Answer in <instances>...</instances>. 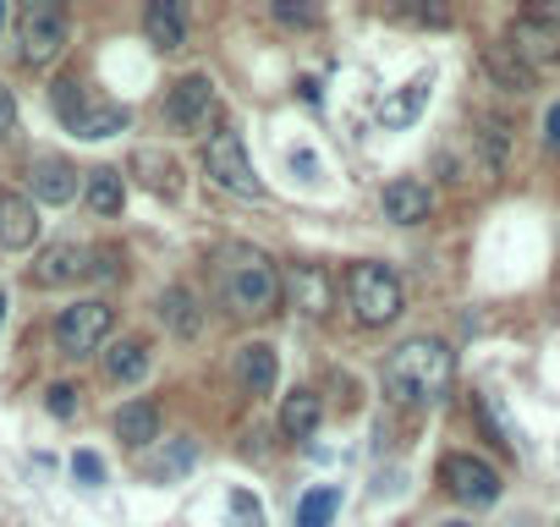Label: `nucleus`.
Instances as JSON below:
<instances>
[{
    "mask_svg": "<svg viewBox=\"0 0 560 527\" xmlns=\"http://www.w3.org/2000/svg\"><path fill=\"white\" fill-rule=\"evenodd\" d=\"M451 379H456V358H451V347L434 341V336L401 341V347L390 352V363H385V390H390L401 407H429V401H440V396L451 390Z\"/></svg>",
    "mask_w": 560,
    "mask_h": 527,
    "instance_id": "1",
    "label": "nucleus"
},
{
    "mask_svg": "<svg viewBox=\"0 0 560 527\" xmlns=\"http://www.w3.org/2000/svg\"><path fill=\"white\" fill-rule=\"evenodd\" d=\"M225 297L236 314H275L280 308V270L269 264V253L236 242L225 247Z\"/></svg>",
    "mask_w": 560,
    "mask_h": 527,
    "instance_id": "2",
    "label": "nucleus"
},
{
    "mask_svg": "<svg viewBox=\"0 0 560 527\" xmlns=\"http://www.w3.org/2000/svg\"><path fill=\"white\" fill-rule=\"evenodd\" d=\"M347 303H352L358 325L380 330V325H396V319H401L407 292H401V281H396L390 264L363 258V264H352V270H347Z\"/></svg>",
    "mask_w": 560,
    "mask_h": 527,
    "instance_id": "3",
    "label": "nucleus"
},
{
    "mask_svg": "<svg viewBox=\"0 0 560 527\" xmlns=\"http://www.w3.org/2000/svg\"><path fill=\"white\" fill-rule=\"evenodd\" d=\"M203 171H209L225 192H242V198H258V192H264L236 127H214V132H209V143H203Z\"/></svg>",
    "mask_w": 560,
    "mask_h": 527,
    "instance_id": "4",
    "label": "nucleus"
},
{
    "mask_svg": "<svg viewBox=\"0 0 560 527\" xmlns=\"http://www.w3.org/2000/svg\"><path fill=\"white\" fill-rule=\"evenodd\" d=\"M110 303H100V297H89V303H72L61 319H56V347L67 352V358H89V352H100V341L110 336Z\"/></svg>",
    "mask_w": 560,
    "mask_h": 527,
    "instance_id": "5",
    "label": "nucleus"
},
{
    "mask_svg": "<svg viewBox=\"0 0 560 527\" xmlns=\"http://www.w3.org/2000/svg\"><path fill=\"white\" fill-rule=\"evenodd\" d=\"M18 45H23V61L28 67H50L61 50H67V12L39 0V7L23 12V28H18Z\"/></svg>",
    "mask_w": 560,
    "mask_h": 527,
    "instance_id": "6",
    "label": "nucleus"
},
{
    "mask_svg": "<svg viewBox=\"0 0 560 527\" xmlns=\"http://www.w3.org/2000/svg\"><path fill=\"white\" fill-rule=\"evenodd\" d=\"M440 483L462 500V505H494L500 500V472L483 461V456H467V450H456V456H445L440 461Z\"/></svg>",
    "mask_w": 560,
    "mask_h": 527,
    "instance_id": "7",
    "label": "nucleus"
},
{
    "mask_svg": "<svg viewBox=\"0 0 560 527\" xmlns=\"http://www.w3.org/2000/svg\"><path fill=\"white\" fill-rule=\"evenodd\" d=\"M165 116H171L176 132H203L209 116H214V78H209V72L176 78L171 94H165Z\"/></svg>",
    "mask_w": 560,
    "mask_h": 527,
    "instance_id": "8",
    "label": "nucleus"
},
{
    "mask_svg": "<svg viewBox=\"0 0 560 527\" xmlns=\"http://www.w3.org/2000/svg\"><path fill=\"white\" fill-rule=\"evenodd\" d=\"M280 297H292V308H303L308 319H325L336 308V281L325 264H292L287 276H280Z\"/></svg>",
    "mask_w": 560,
    "mask_h": 527,
    "instance_id": "9",
    "label": "nucleus"
},
{
    "mask_svg": "<svg viewBox=\"0 0 560 527\" xmlns=\"http://www.w3.org/2000/svg\"><path fill=\"white\" fill-rule=\"evenodd\" d=\"M505 50L522 56L527 67L560 61V17H549V12H527V17H516L511 34H505Z\"/></svg>",
    "mask_w": 560,
    "mask_h": 527,
    "instance_id": "10",
    "label": "nucleus"
},
{
    "mask_svg": "<svg viewBox=\"0 0 560 527\" xmlns=\"http://www.w3.org/2000/svg\"><path fill=\"white\" fill-rule=\"evenodd\" d=\"M89 258H94L89 247H78V242H56V247H45V253L34 258L28 281H34V286H72V281L94 276V264H89Z\"/></svg>",
    "mask_w": 560,
    "mask_h": 527,
    "instance_id": "11",
    "label": "nucleus"
},
{
    "mask_svg": "<svg viewBox=\"0 0 560 527\" xmlns=\"http://www.w3.org/2000/svg\"><path fill=\"white\" fill-rule=\"evenodd\" d=\"M34 242H39V209H34V198L0 192V247L23 253V247H34Z\"/></svg>",
    "mask_w": 560,
    "mask_h": 527,
    "instance_id": "12",
    "label": "nucleus"
},
{
    "mask_svg": "<svg viewBox=\"0 0 560 527\" xmlns=\"http://www.w3.org/2000/svg\"><path fill=\"white\" fill-rule=\"evenodd\" d=\"M380 209H385V220H396V225H418V220H429V187H423L418 176H396V181L380 192Z\"/></svg>",
    "mask_w": 560,
    "mask_h": 527,
    "instance_id": "13",
    "label": "nucleus"
},
{
    "mask_svg": "<svg viewBox=\"0 0 560 527\" xmlns=\"http://www.w3.org/2000/svg\"><path fill=\"white\" fill-rule=\"evenodd\" d=\"M28 187L39 203H72L78 198V165L67 160H34L28 165Z\"/></svg>",
    "mask_w": 560,
    "mask_h": 527,
    "instance_id": "14",
    "label": "nucleus"
},
{
    "mask_svg": "<svg viewBox=\"0 0 560 527\" xmlns=\"http://www.w3.org/2000/svg\"><path fill=\"white\" fill-rule=\"evenodd\" d=\"M160 319H165V330L182 336V341H198V336H203V308H198V297H192L187 286H165V292H160Z\"/></svg>",
    "mask_w": 560,
    "mask_h": 527,
    "instance_id": "15",
    "label": "nucleus"
},
{
    "mask_svg": "<svg viewBox=\"0 0 560 527\" xmlns=\"http://www.w3.org/2000/svg\"><path fill=\"white\" fill-rule=\"evenodd\" d=\"M429 89H434L429 78H412L407 89L385 94V99H380V110H374V116H380V127H390V132H396V127H412V121L423 116V105H429Z\"/></svg>",
    "mask_w": 560,
    "mask_h": 527,
    "instance_id": "16",
    "label": "nucleus"
},
{
    "mask_svg": "<svg viewBox=\"0 0 560 527\" xmlns=\"http://www.w3.org/2000/svg\"><path fill=\"white\" fill-rule=\"evenodd\" d=\"M143 34H149L154 50H182V45H187V23H182V7H176V0H149Z\"/></svg>",
    "mask_w": 560,
    "mask_h": 527,
    "instance_id": "17",
    "label": "nucleus"
},
{
    "mask_svg": "<svg viewBox=\"0 0 560 527\" xmlns=\"http://www.w3.org/2000/svg\"><path fill=\"white\" fill-rule=\"evenodd\" d=\"M236 379L247 396H269L275 390V347L269 341H247L236 352Z\"/></svg>",
    "mask_w": 560,
    "mask_h": 527,
    "instance_id": "18",
    "label": "nucleus"
},
{
    "mask_svg": "<svg viewBox=\"0 0 560 527\" xmlns=\"http://www.w3.org/2000/svg\"><path fill=\"white\" fill-rule=\"evenodd\" d=\"M483 72H489L494 89H505V94H533V67H527L522 56H511L505 45H489V50H483Z\"/></svg>",
    "mask_w": 560,
    "mask_h": 527,
    "instance_id": "19",
    "label": "nucleus"
},
{
    "mask_svg": "<svg viewBox=\"0 0 560 527\" xmlns=\"http://www.w3.org/2000/svg\"><path fill=\"white\" fill-rule=\"evenodd\" d=\"M116 440L132 445V450L154 445V440H160V412H154V401H127V407L116 412Z\"/></svg>",
    "mask_w": 560,
    "mask_h": 527,
    "instance_id": "20",
    "label": "nucleus"
},
{
    "mask_svg": "<svg viewBox=\"0 0 560 527\" xmlns=\"http://www.w3.org/2000/svg\"><path fill=\"white\" fill-rule=\"evenodd\" d=\"M319 418H325L319 396L314 390H298V396H287V407H280V434H287V440H314Z\"/></svg>",
    "mask_w": 560,
    "mask_h": 527,
    "instance_id": "21",
    "label": "nucleus"
},
{
    "mask_svg": "<svg viewBox=\"0 0 560 527\" xmlns=\"http://www.w3.org/2000/svg\"><path fill=\"white\" fill-rule=\"evenodd\" d=\"M105 374H110L116 385H138V379L149 374V347H143L138 336H127V341H116V347L105 352Z\"/></svg>",
    "mask_w": 560,
    "mask_h": 527,
    "instance_id": "22",
    "label": "nucleus"
},
{
    "mask_svg": "<svg viewBox=\"0 0 560 527\" xmlns=\"http://www.w3.org/2000/svg\"><path fill=\"white\" fill-rule=\"evenodd\" d=\"M83 198H89V209H94V214H121V203H127L121 171H110V165L89 171V181H83Z\"/></svg>",
    "mask_w": 560,
    "mask_h": 527,
    "instance_id": "23",
    "label": "nucleus"
},
{
    "mask_svg": "<svg viewBox=\"0 0 560 527\" xmlns=\"http://www.w3.org/2000/svg\"><path fill=\"white\" fill-rule=\"evenodd\" d=\"M127 105H89L83 110V121L72 127L78 138H89V143H100V138H116V132H127Z\"/></svg>",
    "mask_w": 560,
    "mask_h": 527,
    "instance_id": "24",
    "label": "nucleus"
},
{
    "mask_svg": "<svg viewBox=\"0 0 560 527\" xmlns=\"http://www.w3.org/2000/svg\"><path fill=\"white\" fill-rule=\"evenodd\" d=\"M132 171L143 176L149 192H165V198L176 192V160H165L160 149H138V154H132Z\"/></svg>",
    "mask_w": 560,
    "mask_h": 527,
    "instance_id": "25",
    "label": "nucleus"
},
{
    "mask_svg": "<svg viewBox=\"0 0 560 527\" xmlns=\"http://www.w3.org/2000/svg\"><path fill=\"white\" fill-rule=\"evenodd\" d=\"M336 511H341V489H308L298 505V527H330Z\"/></svg>",
    "mask_w": 560,
    "mask_h": 527,
    "instance_id": "26",
    "label": "nucleus"
},
{
    "mask_svg": "<svg viewBox=\"0 0 560 527\" xmlns=\"http://www.w3.org/2000/svg\"><path fill=\"white\" fill-rule=\"evenodd\" d=\"M50 105H56V116H61L67 127H78V121H83V110H89V94H83V83H78V78H56Z\"/></svg>",
    "mask_w": 560,
    "mask_h": 527,
    "instance_id": "27",
    "label": "nucleus"
},
{
    "mask_svg": "<svg viewBox=\"0 0 560 527\" xmlns=\"http://www.w3.org/2000/svg\"><path fill=\"white\" fill-rule=\"evenodd\" d=\"M231 522L236 527H264V505L247 489H231Z\"/></svg>",
    "mask_w": 560,
    "mask_h": 527,
    "instance_id": "28",
    "label": "nucleus"
},
{
    "mask_svg": "<svg viewBox=\"0 0 560 527\" xmlns=\"http://www.w3.org/2000/svg\"><path fill=\"white\" fill-rule=\"evenodd\" d=\"M269 12H275V23H287V28H314V23H319L314 7H292V0H275Z\"/></svg>",
    "mask_w": 560,
    "mask_h": 527,
    "instance_id": "29",
    "label": "nucleus"
},
{
    "mask_svg": "<svg viewBox=\"0 0 560 527\" xmlns=\"http://www.w3.org/2000/svg\"><path fill=\"white\" fill-rule=\"evenodd\" d=\"M72 472H78L89 489H94V483H105V461H100L94 450H78V456H72Z\"/></svg>",
    "mask_w": 560,
    "mask_h": 527,
    "instance_id": "30",
    "label": "nucleus"
},
{
    "mask_svg": "<svg viewBox=\"0 0 560 527\" xmlns=\"http://www.w3.org/2000/svg\"><path fill=\"white\" fill-rule=\"evenodd\" d=\"M45 407H50L56 418H72V412H78V390H72V385H50Z\"/></svg>",
    "mask_w": 560,
    "mask_h": 527,
    "instance_id": "31",
    "label": "nucleus"
},
{
    "mask_svg": "<svg viewBox=\"0 0 560 527\" xmlns=\"http://www.w3.org/2000/svg\"><path fill=\"white\" fill-rule=\"evenodd\" d=\"M18 132V99H12V89L0 83V143H7Z\"/></svg>",
    "mask_w": 560,
    "mask_h": 527,
    "instance_id": "32",
    "label": "nucleus"
},
{
    "mask_svg": "<svg viewBox=\"0 0 560 527\" xmlns=\"http://www.w3.org/2000/svg\"><path fill=\"white\" fill-rule=\"evenodd\" d=\"M292 165H298V171H308V176H314V171H319V160H314V154H308V149H298V154H292Z\"/></svg>",
    "mask_w": 560,
    "mask_h": 527,
    "instance_id": "33",
    "label": "nucleus"
},
{
    "mask_svg": "<svg viewBox=\"0 0 560 527\" xmlns=\"http://www.w3.org/2000/svg\"><path fill=\"white\" fill-rule=\"evenodd\" d=\"M544 127H549V143H560V105H549V116H544Z\"/></svg>",
    "mask_w": 560,
    "mask_h": 527,
    "instance_id": "34",
    "label": "nucleus"
},
{
    "mask_svg": "<svg viewBox=\"0 0 560 527\" xmlns=\"http://www.w3.org/2000/svg\"><path fill=\"white\" fill-rule=\"evenodd\" d=\"M0 319H7V297H0Z\"/></svg>",
    "mask_w": 560,
    "mask_h": 527,
    "instance_id": "35",
    "label": "nucleus"
}]
</instances>
